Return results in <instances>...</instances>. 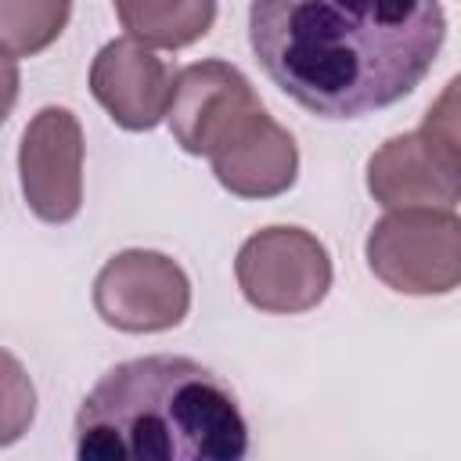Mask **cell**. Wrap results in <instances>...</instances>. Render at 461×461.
I'll return each instance as SVG.
<instances>
[{"mask_svg":"<svg viewBox=\"0 0 461 461\" xmlns=\"http://www.w3.org/2000/svg\"><path fill=\"white\" fill-rule=\"evenodd\" d=\"M36 418V389L22 360L0 349V447L18 443Z\"/></svg>","mask_w":461,"mask_h":461,"instance_id":"7c38bea8","label":"cell"},{"mask_svg":"<svg viewBox=\"0 0 461 461\" xmlns=\"http://www.w3.org/2000/svg\"><path fill=\"white\" fill-rule=\"evenodd\" d=\"M14 101H18V61L0 47V122L11 115Z\"/></svg>","mask_w":461,"mask_h":461,"instance_id":"4fadbf2b","label":"cell"},{"mask_svg":"<svg viewBox=\"0 0 461 461\" xmlns=\"http://www.w3.org/2000/svg\"><path fill=\"white\" fill-rule=\"evenodd\" d=\"M90 90L122 130H151L173 97L169 65L137 40H112L90 65Z\"/></svg>","mask_w":461,"mask_h":461,"instance_id":"9c48e42d","label":"cell"},{"mask_svg":"<svg viewBox=\"0 0 461 461\" xmlns=\"http://www.w3.org/2000/svg\"><path fill=\"white\" fill-rule=\"evenodd\" d=\"M169 130L187 155H205L216 180L238 198H274L295 184L299 151L227 61H198L173 76Z\"/></svg>","mask_w":461,"mask_h":461,"instance_id":"3957f363","label":"cell"},{"mask_svg":"<svg viewBox=\"0 0 461 461\" xmlns=\"http://www.w3.org/2000/svg\"><path fill=\"white\" fill-rule=\"evenodd\" d=\"M187 274L162 252L126 249L112 256L94 277V310L119 331H166L187 317Z\"/></svg>","mask_w":461,"mask_h":461,"instance_id":"52a82bcc","label":"cell"},{"mask_svg":"<svg viewBox=\"0 0 461 461\" xmlns=\"http://www.w3.org/2000/svg\"><path fill=\"white\" fill-rule=\"evenodd\" d=\"M234 277L256 310L306 313L331 288V259L303 227H263L238 249Z\"/></svg>","mask_w":461,"mask_h":461,"instance_id":"8992f818","label":"cell"},{"mask_svg":"<svg viewBox=\"0 0 461 461\" xmlns=\"http://www.w3.org/2000/svg\"><path fill=\"white\" fill-rule=\"evenodd\" d=\"M83 461H238L249 425L238 396L191 357L115 364L76 414Z\"/></svg>","mask_w":461,"mask_h":461,"instance_id":"7a4b0ae2","label":"cell"},{"mask_svg":"<svg viewBox=\"0 0 461 461\" xmlns=\"http://www.w3.org/2000/svg\"><path fill=\"white\" fill-rule=\"evenodd\" d=\"M68 14L72 0H0V47L32 58L65 32Z\"/></svg>","mask_w":461,"mask_h":461,"instance_id":"8fae6325","label":"cell"},{"mask_svg":"<svg viewBox=\"0 0 461 461\" xmlns=\"http://www.w3.org/2000/svg\"><path fill=\"white\" fill-rule=\"evenodd\" d=\"M447 36L439 0H252L249 43L274 86L321 119L407 97Z\"/></svg>","mask_w":461,"mask_h":461,"instance_id":"6da1fadb","label":"cell"},{"mask_svg":"<svg viewBox=\"0 0 461 461\" xmlns=\"http://www.w3.org/2000/svg\"><path fill=\"white\" fill-rule=\"evenodd\" d=\"M457 79L429 108L421 130L385 140L367 162V191L385 209H454L461 198Z\"/></svg>","mask_w":461,"mask_h":461,"instance_id":"277c9868","label":"cell"},{"mask_svg":"<svg viewBox=\"0 0 461 461\" xmlns=\"http://www.w3.org/2000/svg\"><path fill=\"white\" fill-rule=\"evenodd\" d=\"M22 194L47 223H68L83 205V130L68 108L47 104L32 115L18 148Z\"/></svg>","mask_w":461,"mask_h":461,"instance_id":"ba28073f","label":"cell"},{"mask_svg":"<svg viewBox=\"0 0 461 461\" xmlns=\"http://www.w3.org/2000/svg\"><path fill=\"white\" fill-rule=\"evenodd\" d=\"M367 267L407 295H447L461 281V223L454 209H393L367 234Z\"/></svg>","mask_w":461,"mask_h":461,"instance_id":"5b68a950","label":"cell"},{"mask_svg":"<svg viewBox=\"0 0 461 461\" xmlns=\"http://www.w3.org/2000/svg\"><path fill=\"white\" fill-rule=\"evenodd\" d=\"M130 40L144 47H187L216 22V0H112Z\"/></svg>","mask_w":461,"mask_h":461,"instance_id":"30bf717a","label":"cell"}]
</instances>
